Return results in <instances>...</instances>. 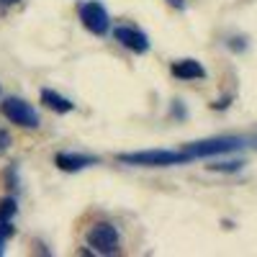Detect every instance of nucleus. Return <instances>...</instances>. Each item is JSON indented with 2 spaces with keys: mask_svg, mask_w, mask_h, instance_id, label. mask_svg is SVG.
I'll return each mask as SVG.
<instances>
[{
  "mask_svg": "<svg viewBox=\"0 0 257 257\" xmlns=\"http://www.w3.org/2000/svg\"><path fill=\"white\" fill-rule=\"evenodd\" d=\"M0 111H3V116L21 126V128H36L39 126V113L31 108V105L24 100V98H3V103H0Z\"/></svg>",
  "mask_w": 257,
  "mask_h": 257,
  "instance_id": "3",
  "label": "nucleus"
},
{
  "mask_svg": "<svg viewBox=\"0 0 257 257\" xmlns=\"http://www.w3.org/2000/svg\"><path fill=\"white\" fill-rule=\"evenodd\" d=\"M167 3H170V6H175L178 11H183V8H185V3H183V0H167Z\"/></svg>",
  "mask_w": 257,
  "mask_h": 257,
  "instance_id": "15",
  "label": "nucleus"
},
{
  "mask_svg": "<svg viewBox=\"0 0 257 257\" xmlns=\"http://www.w3.org/2000/svg\"><path fill=\"white\" fill-rule=\"evenodd\" d=\"M11 144H13L11 134L6 132V128H0V155H3V152H8V149H11Z\"/></svg>",
  "mask_w": 257,
  "mask_h": 257,
  "instance_id": "13",
  "label": "nucleus"
},
{
  "mask_svg": "<svg viewBox=\"0 0 257 257\" xmlns=\"http://www.w3.org/2000/svg\"><path fill=\"white\" fill-rule=\"evenodd\" d=\"M121 165H132V167H173V165H185L190 157L183 149H139V152H121L116 155Z\"/></svg>",
  "mask_w": 257,
  "mask_h": 257,
  "instance_id": "1",
  "label": "nucleus"
},
{
  "mask_svg": "<svg viewBox=\"0 0 257 257\" xmlns=\"http://www.w3.org/2000/svg\"><path fill=\"white\" fill-rule=\"evenodd\" d=\"M244 147L242 137H213V139H201V142H190L183 147V152L190 160H203V157H216V155H229V152H239Z\"/></svg>",
  "mask_w": 257,
  "mask_h": 257,
  "instance_id": "2",
  "label": "nucleus"
},
{
  "mask_svg": "<svg viewBox=\"0 0 257 257\" xmlns=\"http://www.w3.org/2000/svg\"><path fill=\"white\" fill-rule=\"evenodd\" d=\"M173 116L185 118V111H183V103H180V100H175V105H173Z\"/></svg>",
  "mask_w": 257,
  "mask_h": 257,
  "instance_id": "14",
  "label": "nucleus"
},
{
  "mask_svg": "<svg viewBox=\"0 0 257 257\" xmlns=\"http://www.w3.org/2000/svg\"><path fill=\"white\" fill-rule=\"evenodd\" d=\"M13 234V224H11V219H3L0 216V252H3V244H6V239Z\"/></svg>",
  "mask_w": 257,
  "mask_h": 257,
  "instance_id": "11",
  "label": "nucleus"
},
{
  "mask_svg": "<svg viewBox=\"0 0 257 257\" xmlns=\"http://www.w3.org/2000/svg\"><path fill=\"white\" fill-rule=\"evenodd\" d=\"M41 103L49 105L54 113H70V111L75 108L70 98H64V95H59L57 90H49V88H47V90H41Z\"/></svg>",
  "mask_w": 257,
  "mask_h": 257,
  "instance_id": "9",
  "label": "nucleus"
},
{
  "mask_svg": "<svg viewBox=\"0 0 257 257\" xmlns=\"http://www.w3.org/2000/svg\"><path fill=\"white\" fill-rule=\"evenodd\" d=\"M13 213H16V201H13V198L0 201V216H3V219H11Z\"/></svg>",
  "mask_w": 257,
  "mask_h": 257,
  "instance_id": "12",
  "label": "nucleus"
},
{
  "mask_svg": "<svg viewBox=\"0 0 257 257\" xmlns=\"http://www.w3.org/2000/svg\"><path fill=\"white\" fill-rule=\"evenodd\" d=\"M170 72H173V77L178 80H206V70H203V64L198 59H178L173 62V67H170Z\"/></svg>",
  "mask_w": 257,
  "mask_h": 257,
  "instance_id": "8",
  "label": "nucleus"
},
{
  "mask_svg": "<svg viewBox=\"0 0 257 257\" xmlns=\"http://www.w3.org/2000/svg\"><path fill=\"white\" fill-rule=\"evenodd\" d=\"M88 244L95 254H113L118 249V231L108 221H98L88 231Z\"/></svg>",
  "mask_w": 257,
  "mask_h": 257,
  "instance_id": "4",
  "label": "nucleus"
},
{
  "mask_svg": "<svg viewBox=\"0 0 257 257\" xmlns=\"http://www.w3.org/2000/svg\"><path fill=\"white\" fill-rule=\"evenodd\" d=\"M54 165L64 173H80V170L90 167V165H98V157L93 155H82V152H59L54 157Z\"/></svg>",
  "mask_w": 257,
  "mask_h": 257,
  "instance_id": "7",
  "label": "nucleus"
},
{
  "mask_svg": "<svg viewBox=\"0 0 257 257\" xmlns=\"http://www.w3.org/2000/svg\"><path fill=\"white\" fill-rule=\"evenodd\" d=\"M0 3H18V0H0Z\"/></svg>",
  "mask_w": 257,
  "mask_h": 257,
  "instance_id": "16",
  "label": "nucleus"
},
{
  "mask_svg": "<svg viewBox=\"0 0 257 257\" xmlns=\"http://www.w3.org/2000/svg\"><path fill=\"white\" fill-rule=\"evenodd\" d=\"M80 24L95 36H105L111 29V16L100 3H82L80 6Z\"/></svg>",
  "mask_w": 257,
  "mask_h": 257,
  "instance_id": "5",
  "label": "nucleus"
},
{
  "mask_svg": "<svg viewBox=\"0 0 257 257\" xmlns=\"http://www.w3.org/2000/svg\"><path fill=\"white\" fill-rule=\"evenodd\" d=\"M113 36H116V41H118L121 47L132 49L134 54L149 52V39H147V34L139 31V29H134V26H118V29L113 31Z\"/></svg>",
  "mask_w": 257,
  "mask_h": 257,
  "instance_id": "6",
  "label": "nucleus"
},
{
  "mask_svg": "<svg viewBox=\"0 0 257 257\" xmlns=\"http://www.w3.org/2000/svg\"><path fill=\"white\" fill-rule=\"evenodd\" d=\"M244 167L242 160H231V162H216V165H208V170H213V173H239V170Z\"/></svg>",
  "mask_w": 257,
  "mask_h": 257,
  "instance_id": "10",
  "label": "nucleus"
}]
</instances>
